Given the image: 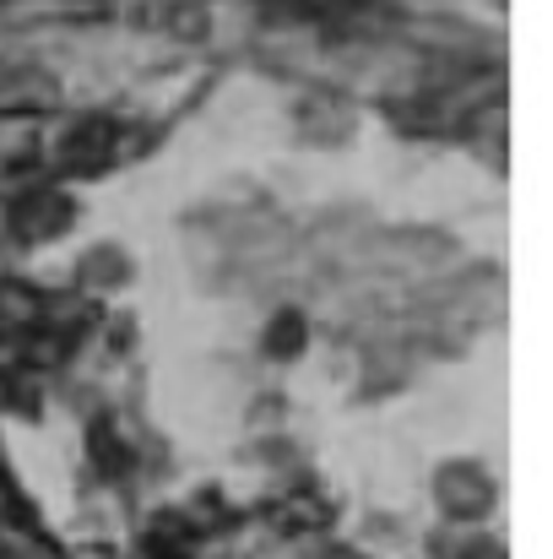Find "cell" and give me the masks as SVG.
Instances as JSON below:
<instances>
[{"instance_id":"cell-1","label":"cell","mask_w":553,"mask_h":559,"mask_svg":"<svg viewBox=\"0 0 553 559\" xmlns=\"http://www.w3.org/2000/svg\"><path fill=\"white\" fill-rule=\"evenodd\" d=\"M125 158V126L109 115H82L60 136V169L65 175H104Z\"/></svg>"},{"instance_id":"cell-2","label":"cell","mask_w":553,"mask_h":559,"mask_svg":"<svg viewBox=\"0 0 553 559\" xmlns=\"http://www.w3.org/2000/svg\"><path fill=\"white\" fill-rule=\"evenodd\" d=\"M71 217H76L71 195L55 186H27L11 201V234H16L22 245H49V239H60V234L71 228Z\"/></svg>"},{"instance_id":"cell-3","label":"cell","mask_w":553,"mask_h":559,"mask_svg":"<svg viewBox=\"0 0 553 559\" xmlns=\"http://www.w3.org/2000/svg\"><path fill=\"white\" fill-rule=\"evenodd\" d=\"M434 495H440L445 516L461 522V527H472V522L489 516V506H494V484H489V473H483L478 462H450V467H440Z\"/></svg>"},{"instance_id":"cell-4","label":"cell","mask_w":553,"mask_h":559,"mask_svg":"<svg viewBox=\"0 0 553 559\" xmlns=\"http://www.w3.org/2000/svg\"><path fill=\"white\" fill-rule=\"evenodd\" d=\"M87 456H93V467H98L109 484H120L125 467H131V451H125V440H120V429H115L109 418H98V424L87 429Z\"/></svg>"},{"instance_id":"cell-5","label":"cell","mask_w":553,"mask_h":559,"mask_svg":"<svg viewBox=\"0 0 553 559\" xmlns=\"http://www.w3.org/2000/svg\"><path fill=\"white\" fill-rule=\"evenodd\" d=\"M55 98V87L38 71H5L0 66V109H44Z\"/></svg>"},{"instance_id":"cell-6","label":"cell","mask_w":553,"mask_h":559,"mask_svg":"<svg viewBox=\"0 0 553 559\" xmlns=\"http://www.w3.org/2000/svg\"><path fill=\"white\" fill-rule=\"evenodd\" d=\"M266 354L272 359H293L299 348H304V316H293V310H282V316H272V326H266Z\"/></svg>"},{"instance_id":"cell-7","label":"cell","mask_w":553,"mask_h":559,"mask_svg":"<svg viewBox=\"0 0 553 559\" xmlns=\"http://www.w3.org/2000/svg\"><path fill=\"white\" fill-rule=\"evenodd\" d=\"M272 516H277V527H282V533H310V527H321V522H326V506H315V500H282Z\"/></svg>"},{"instance_id":"cell-8","label":"cell","mask_w":553,"mask_h":559,"mask_svg":"<svg viewBox=\"0 0 553 559\" xmlns=\"http://www.w3.org/2000/svg\"><path fill=\"white\" fill-rule=\"evenodd\" d=\"M272 5H299V11H310V5H321V0H272Z\"/></svg>"}]
</instances>
